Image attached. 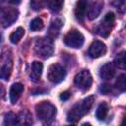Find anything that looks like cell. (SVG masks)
<instances>
[{"instance_id":"cell-29","label":"cell","mask_w":126,"mask_h":126,"mask_svg":"<svg viewBox=\"0 0 126 126\" xmlns=\"http://www.w3.org/2000/svg\"><path fill=\"white\" fill-rule=\"evenodd\" d=\"M4 2H7V3H10V4H13V5H18L21 3L22 0H3Z\"/></svg>"},{"instance_id":"cell-16","label":"cell","mask_w":126,"mask_h":126,"mask_svg":"<svg viewBox=\"0 0 126 126\" xmlns=\"http://www.w3.org/2000/svg\"><path fill=\"white\" fill-rule=\"evenodd\" d=\"M107 113H108V105L105 101H102L98 104L97 108H96V118L98 120H104L107 116Z\"/></svg>"},{"instance_id":"cell-7","label":"cell","mask_w":126,"mask_h":126,"mask_svg":"<svg viewBox=\"0 0 126 126\" xmlns=\"http://www.w3.org/2000/svg\"><path fill=\"white\" fill-rule=\"evenodd\" d=\"M74 83L78 89L83 92L88 91L93 83V78L89 70H82L80 71L74 78Z\"/></svg>"},{"instance_id":"cell-2","label":"cell","mask_w":126,"mask_h":126,"mask_svg":"<svg viewBox=\"0 0 126 126\" xmlns=\"http://www.w3.org/2000/svg\"><path fill=\"white\" fill-rule=\"evenodd\" d=\"M35 113L40 121L49 123L56 115V107L49 101H41L35 105Z\"/></svg>"},{"instance_id":"cell-19","label":"cell","mask_w":126,"mask_h":126,"mask_svg":"<svg viewBox=\"0 0 126 126\" xmlns=\"http://www.w3.org/2000/svg\"><path fill=\"white\" fill-rule=\"evenodd\" d=\"M24 34H25V30L22 27H19L15 32H13L11 33V35H10V41L12 43H18L22 39V37L24 36Z\"/></svg>"},{"instance_id":"cell-28","label":"cell","mask_w":126,"mask_h":126,"mask_svg":"<svg viewBox=\"0 0 126 126\" xmlns=\"http://www.w3.org/2000/svg\"><path fill=\"white\" fill-rule=\"evenodd\" d=\"M70 96H71V93L68 92V91H65V92H63V93L60 94V99L63 100V101L68 100L70 98Z\"/></svg>"},{"instance_id":"cell-14","label":"cell","mask_w":126,"mask_h":126,"mask_svg":"<svg viewBox=\"0 0 126 126\" xmlns=\"http://www.w3.org/2000/svg\"><path fill=\"white\" fill-rule=\"evenodd\" d=\"M103 7V2L102 1H97L95 3H94L91 8L89 9V13H88V18L90 20H94L95 18L98 17V15L100 14L101 10Z\"/></svg>"},{"instance_id":"cell-4","label":"cell","mask_w":126,"mask_h":126,"mask_svg":"<svg viewBox=\"0 0 126 126\" xmlns=\"http://www.w3.org/2000/svg\"><path fill=\"white\" fill-rule=\"evenodd\" d=\"M114 23H115V15H114V13L108 12L104 16V18L100 22V24L96 27V29H95L96 33L98 35L102 36V37H107L110 34V32H111V31H112V29L114 27Z\"/></svg>"},{"instance_id":"cell-12","label":"cell","mask_w":126,"mask_h":126,"mask_svg":"<svg viewBox=\"0 0 126 126\" xmlns=\"http://www.w3.org/2000/svg\"><path fill=\"white\" fill-rule=\"evenodd\" d=\"M88 7V1L87 0H78L75 6V17L78 21L83 22L86 16Z\"/></svg>"},{"instance_id":"cell-13","label":"cell","mask_w":126,"mask_h":126,"mask_svg":"<svg viewBox=\"0 0 126 126\" xmlns=\"http://www.w3.org/2000/svg\"><path fill=\"white\" fill-rule=\"evenodd\" d=\"M42 69H43V65L42 63L38 62V61H34L32 65V72L30 74V79L31 81L36 83L39 81V78L41 76L42 73Z\"/></svg>"},{"instance_id":"cell-30","label":"cell","mask_w":126,"mask_h":126,"mask_svg":"<svg viewBox=\"0 0 126 126\" xmlns=\"http://www.w3.org/2000/svg\"><path fill=\"white\" fill-rule=\"evenodd\" d=\"M1 38H2V36H1V33H0V41H1Z\"/></svg>"},{"instance_id":"cell-23","label":"cell","mask_w":126,"mask_h":126,"mask_svg":"<svg viewBox=\"0 0 126 126\" xmlns=\"http://www.w3.org/2000/svg\"><path fill=\"white\" fill-rule=\"evenodd\" d=\"M126 76L125 74H121L118 76L117 80H116V83H115V87L118 89V91L120 92H125L126 90Z\"/></svg>"},{"instance_id":"cell-3","label":"cell","mask_w":126,"mask_h":126,"mask_svg":"<svg viewBox=\"0 0 126 126\" xmlns=\"http://www.w3.org/2000/svg\"><path fill=\"white\" fill-rule=\"evenodd\" d=\"M34 52L43 59L49 58L54 52L53 39L50 37H40L34 43Z\"/></svg>"},{"instance_id":"cell-26","label":"cell","mask_w":126,"mask_h":126,"mask_svg":"<svg viewBox=\"0 0 126 126\" xmlns=\"http://www.w3.org/2000/svg\"><path fill=\"white\" fill-rule=\"evenodd\" d=\"M109 3L117 9H121L125 5V0H109Z\"/></svg>"},{"instance_id":"cell-21","label":"cell","mask_w":126,"mask_h":126,"mask_svg":"<svg viewBox=\"0 0 126 126\" xmlns=\"http://www.w3.org/2000/svg\"><path fill=\"white\" fill-rule=\"evenodd\" d=\"M19 124V118L18 115H16L13 112H9L5 115L4 118V125H17Z\"/></svg>"},{"instance_id":"cell-15","label":"cell","mask_w":126,"mask_h":126,"mask_svg":"<svg viewBox=\"0 0 126 126\" xmlns=\"http://www.w3.org/2000/svg\"><path fill=\"white\" fill-rule=\"evenodd\" d=\"M62 25H63V23L60 19H55L51 22V25H50L49 30H48V35L50 38H54L58 35Z\"/></svg>"},{"instance_id":"cell-22","label":"cell","mask_w":126,"mask_h":126,"mask_svg":"<svg viewBox=\"0 0 126 126\" xmlns=\"http://www.w3.org/2000/svg\"><path fill=\"white\" fill-rule=\"evenodd\" d=\"M43 21L40 19V18H35L33 19L31 24H30V30L32 31V32H36V31H40L43 29Z\"/></svg>"},{"instance_id":"cell-17","label":"cell","mask_w":126,"mask_h":126,"mask_svg":"<svg viewBox=\"0 0 126 126\" xmlns=\"http://www.w3.org/2000/svg\"><path fill=\"white\" fill-rule=\"evenodd\" d=\"M12 72V61H7L0 69V79H3L5 81L9 80L10 75Z\"/></svg>"},{"instance_id":"cell-11","label":"cell","mask_w":126,"mask_h":126,"mask_svg":"<svg viewBox=\"0 0 126 126\" xmlns=\"http://www.w3.org/2000/svg\"><path fill=\"white\" fill-rule=\"evenodd\" d=\"M115 75V65L113 63L104 64L99 70V76L102 80H111Z\"/></svg>"},{"instance_id":"cell-25","label":"cell","mask_w":126,"mask_h":126,"mask_svg":"<svg viewBox=\"0 0 126 126\" xmlns=\"http://www.w3.org/2000/svg\"><path fill=\"white\" fill-rule=\"evenodd\" d=\"M114 65L120 69H125V51L120 52L115 58Z\"/></svg>"},{"instance_id":"cell-24","label":"cell","mask_w":126,"mask_h":126,"mask_svg":"<svg viewBox=\"0 0 126 126\" xmlns=\"http://www.w3.org/2000/svg\"><path fill=\"white\" fill-rule=\"evenodd\" d=\"M46 2H47V0H31L30 4H31V7L32 10L39 11L45 7Z\"/></svg>"},{"instance_id":"cell-5","label":"cell","mask_w":126,"mask_h":126,"mask_svg":"<svg viewBox=\"0 0 126 126\" xmlns=\"http://www.w3.org/2000/svg\"><path fill=\"white\" fill-rule=\"evenodd\" d=\"M63 41L67 46L78 49L83 46L85 42V37L83 33L78 30H71L65 34Z\"/></svg>"},{"instance_id":"cell-20","label":"cell","mask_w":126,"mask_h":126,"mask_svg":"<svg viewBox=\"0 0 126 126\" xmlns=\"http://www.w3.org/2000/svg\"><path fill=\"white\" fill-rule=\"evenodd\" d=\"M18 118H19V124H24V125H30L32 123V115L29 111L27 110H24L22 111L19 115H18Z\"/></svg>"},{"instance_id":"cell-9","label":"cell","mask_w":126,"mask_h":126,"mask_svg":"<svg viewBox=\"0 0 126 126\" xmlns=\"http://www.w3.org/2000/svg\"><path fill=\"white\" fill-rule=\"evenodd\" d=\"M106 53V45L100 40H94L89 47L88 54L91 58H98Z\"/></svg>"},{"instance_id":"cell-10","label":"cell","mask_w":126,"mask_h":126,"mask_svg":"<svg viewBox=\"0 0 126 126\" xmlns=\"http://www.w3.org/2000/svg\"><path fill=\"white\" fill-rule=\"evenodd\" d=\"M23 92H24V86L21 83H15L11 86L9 96H10V101L12 104H15L19 100Z\"/></svg>"},{"instance_id":"cell-6","label":"cell","mask_w":126,"mask_h":126,"mask_svg":"<svg viewBox=\"0 0 126 126\" xmlns=\"http://www.w3.org/2000/svg\"><path fill=\"white\" fill-rule=\"evenodd\" d=\"M66 77V71L63 68V66H61L58 63H54L51 64L48 67V71H47V79L53 83V84H58L60 82H62Z\"/></svg>"},{"instance_id":"cell-1","label":"cell","mask_w":126,"mask_h":126,"mask_svg":"<svg viewBox=\"0 0 126 126\" xmlns=\"http://www.w3.org/2000/svg\"><path fill=\"white\" fill-rule=\"evenodd\" d=\"M94 102V96L90 95L81 101H78L69 110L67 114V120L71 123H77L83 116H85L92 108Z\"/></svg>"},{"instance_id":"cell-8","label":"cell","mask_w":126,"mask_h":126,"mask_svg":"<svg viewBox=\"0 0 126 126\" xmlns=\"http://www.w3.org/2000/svg\"><path fill=\"white\" fill-rule=\"evenodd\" d=\"M19 11L15 8H3L0 9V26L7 28L15 23L18 19Z\"/></svg>"},{"instance_id":"cell-27","label":"cell","mask_w":126,"mask_h":126,"mask_svg":"<svg viewBox=\"0 0 126 126\" xmlns=\"http://www.w3.org/2000/svg\"><path fill=\"white\" fill-rule=\"evenodd\" d=\"M111 86L108 85V84H104V85H101L100 88H99V92L102 93V94H108L110 91H111Z\"/></svg>"},{"instance_id":"cell-18","label":"cell","mask_w":126,"mask_h":126,"mask_svg":"<svg viewBox=\"0 0 126 126\" xmlns=\"http://www.w3.org/2000/svg\"><path fill=\"white\" fill-rule=\"evenodd\" d=\"M64 0H47L46 5L48 6L49 10L53 13H58L63 6Z\"/></svg>"}]
</instances>
